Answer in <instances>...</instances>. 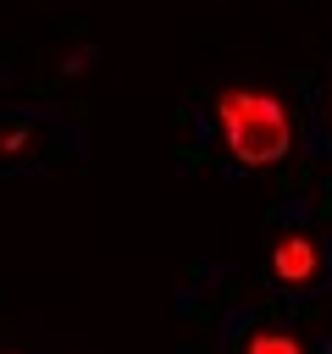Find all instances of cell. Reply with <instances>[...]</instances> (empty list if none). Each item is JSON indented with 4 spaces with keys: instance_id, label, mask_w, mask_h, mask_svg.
<instances>
[{
    "instance_id": "cell-1",
    "label": "cell",
    "mask_w": 332,
    "mask_h": 354,
    "mask_svg": "<svg viewBox=\"0 0 332 354\" xmlns=\"http://www.w3.org/2000/svg\"><path fill=\"white\" fill-rule=\"evenodd\" d=\"M216 127L243 166H277L293 149V116L282 100L260 88H221L216 94Z\"/></svg>"
},
{
    "instance_id": "cell-2",
    "label": "cell",
    "mask_w": 332,
    "mask_h": 354,
    "mask_svg": "<svg viewBox=\"0 0 332 354\" xmlns=\"http://www.w3.org/2000/svg\"><path fill=\"white\" fill-rule=\"evenodd\" d=\"M271 277H277L282 288H310V282L321 277V249H315L304 232L277 238V249H271Z\"/></svg>"
},
{
    "instance_id": "cell-3",
    "label": "cell",
    "mask_w": 332,
    "mask_h": 354,
    "mask_svg": "<svg viewBox=\"0 0 332 354\" xmlns=\"http://www.w3.org/2000/svg\"><path fill=\"white\" fill-rule=\"evenodd\" d=\"M243 354H304V348H299V337H288V332H255V337L243 343Z\"/></svg>"
}]
</instances>
